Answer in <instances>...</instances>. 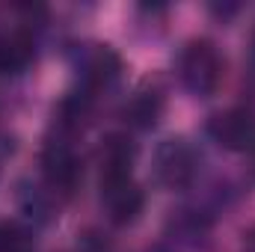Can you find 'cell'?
<instances>
[{
    "label": "cell",
    "instance_id": "30bf717a",
    "mask_svg": "<svg viewBox=\"0 0 255 252\" xmlns=\"http://www.w3.org/2000/svg\"><path fill=\"white\" fill-rule=\"evenodd\" d=\"M18 205H21V211H24L33 223H51V220L60 217L57 193L48 187V184L24 181V184L18 187Z\"/></svg>",
    "mask_w": 255,
    "mask_h": 252
},
{
    "label": "cell",
    "instance_id": "5bb4252c",
    "mask_svg": "<svg viewBox=\"0 0 255 252\" xmlns=\"http://www.w3.org/2000/svg\"><path fill=\"white\" fill-rule=\"evenodd\" d=\"M244 247H247V252H255V226L244 235Z\"/></svg>",
    "mask_w": 255,
    "mask_h": 252
},
{
    "label": "cell",
    "instance_id": "ba28073f",
    "mask_svg": "<svg viewBox=\"0 0 255 252\" xmlns=\"http://www.w3.org/2000/svg\"><path fill=\"white\" fill-rule=\"evenodd\" d=\"M136 157V145L128 133H107L98 145V166H101V178H113V175H130Z\"/></svg>",
    "mask_w": 255,
    "mask_h": 252
},
{
    "label": "cell",
    "instance_id": "3957f363",
    "mask_svg": "<svg viewBox=\"0 0 255 252\" xmlns=\"http://www.w3.org/2000/svg\"><path fill=\"white\" fill-rule=\"evenodd\" d=\"M151 172H154V181L166 190H187L196 181V172H199V160H196V151L187 139L181 136H169L163 139L157 148H154V157H151Z\"/></svg>",
    "mask_w": 255,
    "mask_h": 252
},
{
    "label": "cell",
    "instance_id": "9a60e30c",
    "mask_svg": "<svg viewBox=\"0 0 255 252\" xmlns=\"http://www.w3.org/2000/svg\"><path fill=\"white\" fill-rule=\"evenodd\" d=\"M253 45H255V30H253Z\"/></svg>",
    "mask_w": 255,
    "mask_h": 252
},
{
    "label": "cell",
    "instance_id": "8992f818",
    "mask_svg": "<svg viewBox=\"0 0 255 252\" xmlns=\"http://www.w3.org/2000/svg\"><path fill=\"white\" fill-rule=\"evenodd\" d=\"M208 136L226 151H247L255 145V113L247 107H229L208 119Z\"/></svg>",
    "mask_w": 255,
    "mask_h": 252
},
{
    "label": "cell",
    "instance_id": "6da1fadb",
    "mask_svg": "<svg viewBox=\"0 0 255 252\" xmlns=\"http://www.w3.org/2000/svg\"><path fill=\"white\" fill-rule=\"evenodd\" d=\"M178 80L181 86L196 95V98H208L220 89L223 83V74H226V60L220 54V48L211 42V39H190L181 54H178Z\"/></svg>",
    "mask_w": 255,
    "mask_h": 252
},
{
    "label": "cell",
    "instance_id": "9c48e42d",
    "mask_svg": "<svg viewBox=\"0 0 255 252\" xmlns=\"http://www.w3.org/2000/svg\"><path fill=\"white\" fill-rule=\"evenodd\" d=\"M163 107H166L163 95H160L157 89L145 86V89H136V92L125 101V107H122V119H125L130 127H136V130H151V127L160 122Z\"/></svg>",
    "mask_w": 255,
    "mask_h": 252
},
{
    "label": "cell",
    "instance_id": "8fae6325",
    "mask_svg": "<svg viewBox=\"0 0 255 252\" xmlns=\"http://www.w3.org/2000/svg\"><path fill=\"white\" fill-rule=\"evenodd\" d=\"M92 98L95 95L86 92V89H77V92L65 95L63 101H60V107H57V113H54L57 130L65 133V136L83 130V127L89 125V119H92Z\"/></svg>",
    "mask_w": 255,
    "mask_h": 252
},
{
    "label": "cell",
    "instance_id": "7a4b0ae2",
    "mask_svg": "<svg viewBox=\"0 0 255 252\" xmlns=\"http://www.w3.org/2000/svg\"><path fill=\"white\" fill-rule=\"evenodd\" d=\"M39 166H42L45 184L54 190L57 196L74 193V187H77L80 178H83L80 154H77L71 136H65V133H57V136H51V139L45 142L42 157H39Z\"/></svg>",
    "mask_w": 255,
    "mask_h": 252
},
{
    "label": "cell",
    "instance_id": "52a82bcc",
    "mask_svg": "<svg viewBox=\"0 0 255 252\" xmlns=\"http://www.w3.org/2000/svg\"><path fill=\"white\" fill-rule=\"evenodd\" d=\"M36 60V42L30 36V30L15 27L0 33V74H24Z\"/></svg>",
    "mask_w": 255,
    "mask_h": 252
},
{
    "label": "cell",
    "instance_id": "5b68a950",
    "mask_svg": "<svg viewBox=\"0 0 255 252\" xmlns=\"http://www.w3.org/2000/svg\"><path fill=\"white\" fill-rule=\"evenodd\" d=\"M101 208L113 226H130L145 208V193L130 175L101 178Z\"/></svg>",
    "mask_w": 255,
    "mask_h": 252
},
{
    "label": "cell",
    "instance_id": "277c9868",
    "mask_svg": "<svg viewBox=\"0 0 255 252\" xmlns=\"http://www.w3.org/2000/svg\"><path fill=\"white\" fill-rule=\"evenodd\" d=\"M74 71L83 83L86 92H98V89H107L113 86L119 77H122V57L110 48V45H101V42H86V45H77L74 54Z\"/></svg>",
    "mask_w": 255,
    "mask_h": 252
},
{
    "label": "cell",
    "instance_id": "4fadbf2b",
    "mask_svg": "<svg viewBox=\"0 0 255 252\" xmlns=\"http://www.w3.org/2000/svg\"><path fill=\"white\" fill-rule=\"evenodd\" d=\"M80 252H107V241H104V235H98V232H86L83 238H80Z\"/></svg>",
    "mask_w": 255,
    "mask_h": 252
},
{
    "label": "cell",
    "instance_id": "7c38bea8",
    "mask_svg": "<svg viewBox=\"0 0 255 252\" xmlns=\"http://www.w3.org/2000/svg\"><path fill=\"white\" fill-rule=\"evenodd\" d=\"M33 235L27 226L15 220H0V252H30Z\"/></svg>",
    "mask_w": 255,
    "mask_h": 252
}]
</instances>
